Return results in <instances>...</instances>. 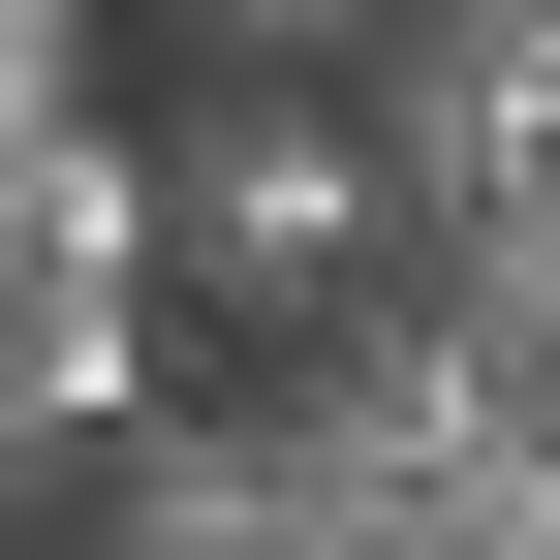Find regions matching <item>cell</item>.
Listing matches in <instances>:
<instances>
[{
  "instance_id": "cell-1",
  "label": "cell",
  "mask_w": 560,
  "mask_h": 560,
  "mask_svg": "<svg viewBox=\"0 0 560 560\" xmlns=\"http://www.w3.org/2000/svg\"><path fill=\"white\" fill-rule=\"evenodd\" d=\"M156 280H187L219 342H312V312H374V280H405V219H374V125H342V94H249V62H219V94L156 125Z\"/></svg>"
},
{
  "instance_id": "cell-2",
  "label": "cell",
  "mask_w": 560,
  "mask_h": 560,
  "mask_svg": "<svg viewBox=\"0 0 560 560\" xmlns=\"http://www.w3.org/2000/svg\"><path fill=\"white\" fill-rule=\"evenodd\" d=\"M342 125H374V219L405 249H499L560 187V0H405V32L342 62Z\"/></svg>"
},
{
  "instance_id": "cell-3",
  "label": "cell",
  "mask_w": 560,
  "mask_h": 560,
  "mask_svg": "<svg viewBox=\"0 0 560 560\" xmlns=\"http://www.w3.org/2000/svg\"><path fill=\"white\" fill-rule=\"evenodd\" d=\"M249 436L312 467V499H374V529H436V499H467V436H499V374H467V342H436V312L374 280V312H312V342H249Z\"/></svg>"
},
{
  "instance_id": "cell-4",
  "label": "cell",
  "mask_w": 560,
  "mask_h": 560,
  "mask_svg": "<svg viewBox=\"0 0 560 560\" xmlns=\"http://www.w3.org/2000/svg\"><path fill=\"white\" fill-rule=\"evenodd\" d=\"M94 560H405V529L312 499L249 405H156V436H94Z\"/></svg>"
},
{
  "instance_id": "cell-5",
  "label": "cell",
  "mask_w": 560,
  "mask_h": 560,
  "mask_svg": "<svg viewBox=\"0 0 560 560\" xmlns=\"http://www.w3.org/2000/svg\"><path fill=\"white\" fill-rule=\"evenodd\" d=\"M405 312H436L467 374H499V436H560V187H529L499 249H405Z\"/></svg>"
},
{
  "instance_id": "cell-6",
  "label": "cell",
  "mask_w": 560,
  "mask_h": 560,
  "mask_svg": "<svg viewBox=\"0 0 560 560\" xmlns=\"http://www.w3.org/2000/svg\"><path fill=\"white\" fill-rule=\"evenodd\" d=\"M405 560H560V436H467V499L405 529Z\"/></svg>"
},
{
  "instance_id": "cell-7",
  "label": "cell",
  "mask_w": 560,
  "mask_h": 560,
  "mask_svg": "<svg viewBox=\"0 0 560 560\" xmlns=\"http://www.w3.org/2000/svg\"><path fill=\"white\" fill-rule=\"evenodd\" d=\"M94 32L125 0H0V94H94Z\"/></svg>"
},
{
  "instance_id": "cell-8",
  "label": "cell",
  "mask_w": 560,
  "mask_h": 560,
  "mask_svg": "<svg viewBox=\"0 0 560 560\" xmlns=\"http://www.w3.org/2000/svg\"><path fill=\"white\" fill-rule=\"evenodd\" d=\"M32 499H62V467H32V436H0V560H32Z\"/></svg>"
}]
</instances>
